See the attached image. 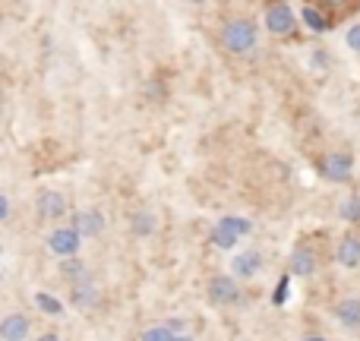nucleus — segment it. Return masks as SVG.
Masks as SVG:
<instances>
[{
	"label": "nucleus",
	"instance_id": "nucleus-24",
	"mask_svg": "<svg viewBox=\"0 0 360 341\" xmlns=\"http://www.w3.org/2000/svg\"><path fill=\"white\" fill-rule=\"evenodd\" d=\"M13 209H10V196L6 193H0V221H10Z\"/></svg>",
	"mask_w": 360,
	"mask_h": 341
},
{
	"label": "nucleus",
	"instance_id": "nucleus-20",
	"mask_svg": "<svg viewBox=\"0 0 360 341\" xmlns=\"http://www.w3.org/2000/svg\"><path fill=\"white\" fill-rule=\"evenodd\" d=\"M218 224H221V228H228L231 234H237V237H247L250 231H253V224H250L247 218H237V215H228V218H221V221H218Z\"/></svg>",
	"mask_w": 360,
	"mask_h": 341
},
{
	"label": "nucleus",
	"instance_id": "nucleus-3",
	"mask_svg": "<svg viewBox=\"0 0 360 341\" xmlns=\"http://www.w3.org/2000/svg\"><path fill=\"white\" fill-rule=\"evenodd\" d=\"M294 25H297V16H294V10L285 4V0H275V4H269V10H266V29L272 32V35H291Z\"/></svg>",
	"mask_w": 360,
	"mask_h": 341
},
{
	"label": "nucleus",
	"instance_id": "nucleus-27",
	"mask_svg": "<svg viewBox=\"0 0 360 341\" xmlns=\"http://www.w3.org/2000/svg\"><path fill=\"white\" fill-rule=\"evenodd\" d=\"M174 341H196L193 335H186V332H180V335H174Z\"/></svg>",
	"mask_w": 360,
	"mask_h": 341
},
{
	"label": "nucleus",
	"instance_id": "nucleus-17",
	"mask_svg": "<svg viewBox=\"0 0 360 341\" xmlns=\"http://www.w3.org/2000/svg\"><path fill=\"white\" fill-rule=\"evenodd\" d=\"M209 240H212V247H218V250H234L237 234H231L228 228H221V224H215V228H212V234H209Z\"/></svg>",
	"mask_w": 360,
	"mask_h": 341
},
{
	"label": "nucleus",
	"instance_id": "nucleus-2",
	"mask_svg": "<svg viewBox=\"0 0 360 341\" xmlns=\"http://www.w3.org/2000/svg\"><path fill=\"white\" fill-rule=\"evenodd\" d=\"M209 304L212 307H234L240 304V285H237V275H215L209 278Z\"/></svg>",
	"mask_w": 360,
	"mask_h": 341
},
{
	"label": "nucleus",
	"instance_id": "nucleus-21",
	"mask_svg": "<svg viewBox=\"0 0 360 341\" xmlns=\"http://www.w3.org/2000/svg\"><path fill=\"white\" fill-rule=\"evenodd\" d=\"M177 332H171V326L165 323V326H149V329L139 335V341H174Z\"/></svg>",
	"mask_w": 360,
	"mask_h": 341
},
{
	"label": "nucleus",
	"instance_id": "nucleus-12",
	"mask_svg": "<svg viewBox=\"0 0 360 341\" xmlns=\"http://www.w3.org/2000/svg\"><path fill=\"white\" fill-rule=\"evenodd\" d=\"M335 259L345 269H357L360 266V237L357 234H345L335 247Z\"/></svg>",
	"mask_w": 360,
	"mask_h": 341
},
{
	"label": "nucleus",
	"instance_id": "nucleus-29",
	"mask_svg": "<svg viewBox=\"0 0 360 341\" xmlns=\"http://www.w3.org/2000/svg\"><path fill=\"white\" fill-rule=\"evenodd\" d=\"M323 4H329V6H338V4H345V0H323Z\"/></svg>",
	"mask_w": 360,
	"mask_h": 341
},
{
	"label": "nucleus",
	"instance_id": "nucleus-13",
	"mask_svg": "<svg viewBox=\"0 0 360 341\" xmlns=\"http://www.w3.org/2000/svg\"><path fill=\"white\" fill-rule=\"evenodd\" d=\"M291 275H297V278H310L313 272H316V253H313L310 247H297L291 253Z\"/></svg>",
	"mask_w": 360,
	"mask_h": 341
},
{
	"label": "nucleus",
	"instance_id": "nucleus-22",
	"mask_svg": "<svg viewBox=\"0 0 360 341\" xmlns=\"http://www.w3.org/2000/svg\"><path fill=\"white\" fill-rule=\"evenodd\" d=\"M345 41H348L351 51H357V54H360V22H354L348 32H345Z\"/></svg>",
	"mask_w": 360,
	"mask_h": 341
},
{
	"label": "nucleus",
	"instance_id": "nucleus-8",
	"mask_svg": "<svg viewBox=\"0 0 360 341\" xmlns=\"http://www.w3.org/2000/svg\"><path fill=\"white\" fill-rule=\"evenodd\" d=\"M29 319H25V313H6L4 319H0V338L4 341H25L29 338Z\"/></svg>",
	"mask_w": 360,
	"mask_h": 341
},
{
	"label": "nucleus",
	"instance_id": "nucleus-11",
	"mask_svg": "<svg viewBox=\"0 0 360 341\" xmlns=\"http://www.w3.org/2000/svg\"><path fill=\"white\" fill-rule=\"evenodd\" d=\"M332 316H335L338 326H345V329H360V297H345L335 304V310H332Z\"/></svg>",
	"mask_w": 360,
	"mask_h": 341
},
{
	"label": "nucleus",
	"instance_id": "nucleus-14",
	"mask_svg": "<svg viewBox=\"0 0 360 341\" xmlns=\"http://www.w3.org/2000/svg\"><path fill=\"white\" fill-rule=\"evenodd\" d=\"M60 275L70 281V285H76V281L89 278V269H86V262H82V259H73V256H63V259H60Z\"/></svg>",
	"mask_w": 360,
	"mask_h": 341
},
{
	"label": "nucleus",
	"instance_id": "nucleus-23",
	"mask_svg": "<svg viewBox=\"0 0 360 341\" xmlns=\"http://www.w3.org/2000/svg\"><path fill=\"white\" fill-rule=\"evenodd\" d=\"M285 297H288V278H281L278 288H275V294H272V304H275V307L285 304Z\"/></svg>",
	"mask_w": 360,
	"mask_h": 341
},
{
	"label": "nucleus",
	"instance_id": "nucleus-30",
	"mask_svg": "<svg viewBox=\"0 0 360 341\" xmlns=\"http://www.w3.org/2000/svg\"><path fill=\"white\" fill-rule=\"evenodd\" d=\"M186 4H193V6H202V4H205V0H186Z\"/></svg>",
	"mask_w": 360,
	"mask_h": 341
},
{
	"label": "nucleus",
	"instance_id": "nucleus-25",
	"mask_svg": "<svg viewBox=\"0 0 360 341\" xmlns=\"http://www.w3.org/2000/svg\"><path fill=\"white\" fill-rule=\"evenodd\" d=\"M168 326H171V332H177V335H180V332H186V323H184V319H168Z\"/></svg>",
	"mask_w": 360,
	"mask_h": 341
},
{
	"label": "nucleus",
	"instance_id": "nucleus-15",
	"mask_svg": "<svg viewBox=\"0 0 360 341\" xmlns=\"http://www.w3.org/2000/svg\"><path fill=\"white\" fill-rule=\"evenodd\" d=\"M300 16H304V25H307V29L316 32V35L329 32V19H326L323 13L316 10V6H304V13H300Z\"/></svg>",
	"mask_w": 360,
	"mask_h": 341
},
{
	"label": "nucleus",
	"instance_id": "nucleus-5",
	"mask_svg": "<svg viewBox=\"0 0 360 341\" xmlns=\"http://www.w3.org/2000/svg\"><path fill=\"white\" fill-rule=\"evenodd\" d=\"M82 247V234L70 224V228H54L48 234V250L54 256H76Z\"/></svg>",
	"mask_w": 360,
	"mask_h": 341
},
{
	"label": "nucleus",
	"instance_id": "nucleus-16",
	"mask_svg": "<svg viewBox=\"0 0 360 341\" xmlns=\"http://www.w3.org/2000/svg\"><path fill=\"white\" fill-rule=\"evenodd\" d=\"M338 215H342L348 224H360V196H357V193H351V196L342 199V205H338Z\"/></svg>",
	"mask_w": 360,
	"mask_h": 341
},
{
	"label": "nucleus",
	"instance_id": "nucleus-19",
	"mask_svg": "<svg viewBox=\"0 0 360 341\" xmlns=\"http://www.w3.org/2000/svg\"><path fill=\"white\" fill-rule=\"evenodd\" d=\"M133 231H136L139 237H149L152 231H155V215H152V212H136V215H133Z\"/></svg>",
	"mask_w": 360,
	"mask_h": 341
},
{
	"label": "nucleus",
	"instance_id": "nucleus-7",
	"mask_svg": "<svg viewBox=\"0 0 360 341\" xmlns=\"http://www.w3.org/2000/svg\"><path fill=\"white\" fill-rule=\"evenodd\" d=\"M351 171H354L351 155H345V152H332V155H326L323 174L332 180V184H345V180H351Z\"/></svg>",
	"mask_w": 360,
	"mask_h": 341
},
{
	"label": "nucleus",
	"instance_id": "nucleus-28",
	"mask_svg": "<svg viewBox=\"0 0 360 341\" xmlns=\"http://www.w3.org/2000/svg\"><path fill=\"white\" fill-rule=\"evenodd\" d=\"M304 341H326V338H323V335H307Z\"/></svg>",
	"mask_w": 360,
	"mask_h": 341
},
{
	"label": "nucleus",
	"instance_id": "nucleus-1",
	"mask_svg": "<svg viewBox=\"0 0 360 341\" xmlns=\"http://www.w3.org/2000/svg\"><path fill=\"white\" fill-rule=\"evenodd\" d=\"M221 44L231 51V54H253L256 44H259V32H256V25L243 16L228 19L221 29Z\"/></svg>",
	"mask_w": 360,
	"mask_h": 341
},
{
	"label": "nucleus",
	"instance_id": "nucleus-9",
	"mask_svg": "<svg viewBox=\"0 0 360 341\" xmlns=\"http://www.w3.org/2000/svg\"><path fill=\"white\" fill-rule=\"evenodd\" d=\"M73 228L79 231L82 237H98L105 231V215L98 209H79L73 215Z\"/></svg>",
	"mask_w": 360,
	"mask_h": 341
},
{
	"label": "nucleus",
	"instance_id": "nucleus-6",
	"mask_svg": "<svg viewBox=\"0 0 360 341\" xmlns=\"http://www.w3.org/2000/svg\"><path fill=\"white\" fill-rule=\"evenodd\" d=\"M70 300H73L76 310H95V307L101 304V291L95 288L92 278H82L70 288Z\"/></svg>",
	"mask_w": 360,
	"mask_h": 341
},
{
	"label": "nucleus",
	"instance_id": "nucleus-10",
	"mask_svg": "<svg viewBox=\"0 0 360 341\" xmlns=\"http://www.w3.org/2000/svg\"><path fill=\"white\" fill-rule=\"evenodd\" d=\"M231 269H234V275H237L240 281H250V278H256V275H259V269H262V256L256 253V250L237 253L234 259H231Z\"/></svg>",
	"mask_w": 360,
	"mask_h": 341
},
{
	"label": "nucleus",
	"instance_id": "nucleus-26",
	"mask_svg": "<svg viewBox=\"0 0 360 341\" xmlns=\"http://www.w3.org/2000/svg\"><path fill=\"white\" fill-rule=\"evenodd\" d=\"M38 341H60V335L57 332H44V335H38Z\"/></svg>",
	"mask_w": 360,
	"mask_h": 341
},
{
	"label": "nucleus",
	"instance_id": "nucleus-18",
	"mask_svg": "<svg viewBox=\"0 0 360 341\" xmlns=\"http://www.w3.org/2000/svg\"><path fill=\"white\" fill-rule=\"evenodd\" d=\"M35 307L41 313H48V316H63V304L57 297H51V294H44V291L35 294Z\"/></svg>",
	"mask_w": 360,
	"mask_h": 341
},
{
	"label": "nucleus",
	"instance_id": "nucleus-4",
	"mask_svg": "<svg viewBox=\"0 0 360 341\" xmlns=\"http://www.w3.org/2000/svg\"><path fill=\"white\" fill-rule=\"evenodd\" d=\"M35 209H38V218H44V221H60L70 212V202L60 190H41L35 199Z\"/></svg>",
	"mask_w": 360,
	"mask_h": 341
}]
</instances>
